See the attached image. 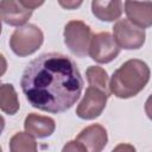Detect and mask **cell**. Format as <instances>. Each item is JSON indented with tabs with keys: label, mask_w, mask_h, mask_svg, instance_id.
Returning a JSON list of instances; mask_svg holds the SVG:
<instances>
[{
	"label": "cell",
	"mask_w": 152,
	"mask_h": 152,
	"mask_svg": "<svg viewBox=\"0 0 152 152\" xmlns=\"http://www.w3.org/2000/svg\"><path fill=\"white\" fill-rule=\"evenodd\" d=\"M82 4V1H66V2H64V1H59V5L61 6H63V7H65L66 10H72V8H76V7H78L80 5Z\"/></svg>",
	"instance_id": "d6986e66"
},
{
	"label": "cell",
	"mask_w": 152,
	"mask_h": 152,
	"mask_svg": "<svg viewBox=\"0 0 152 152\" xmlns=\"http://www.w3.org/2000/svg\"><path fill=\"white\" fill-rule=\"evenodd\" d=\"M86 76L89 83V87L96 88L109 95V84H108V75L106 70L97 65H91L87 69Z\"/></svg>",
	"instance_id": "5bb4252c"
},
{
	"label": "cell",
	"mask_w": 152,
	"mask_h": 152,
	"mask_svg": "<svg viewBox=\"0 0 152 152\" xmlns=\"http://www.w3.org/2000/svg\"><path fill=\"white\" fill-rule=\"evenodd\" d=\"M112 152H135V148L131 144H119L112 150Z\"/></svg>",
	"instance_id": "e0dca14e"
},
{
	"label": "cell",
	"mask_w": 152,
	"mask_h": 152,
	"mask_svg": "<svg viewBox=\"0 0 152 152\" xmlns=\"http://www.w3.org/2000/svg\"><path fill=\"white\" fill-rule=\"evenodd\" d=\"M62 152H88V151H87V148L80 141L71 140V141H68L64 145Z\"/></svg>",
	"instance_id": "2e32d148"
},
{
	"label": "cell",
	"mask_w": 152,
	"mask_h": 152,
	"mask_svg": "<svg viewBox=\"0 0 152 152\" xmlns=\"http://www.w3.org/2000/svg\"><path fill=\"white\" fill-rule=\"evenodd\" d=\"M145 113L150 120H152V95H150L145 102Z\"/></svg>",
	"instance_id": "ac0fdd59"
},
{
	"label": "cell",
	"mask_w": 152,
	"mask_h": 152,
	"mask_svg": "<svg viewBox=\"0 0 152 152\" xmlns=\"http://www.w3.org/2000/svg\"><path fill=\"white\" fill-rule=\"evenodd\" d=\"M124 4L119 0L114 1H93L91 12L93 14L102 21H114L122 14Z\"/></svg>",
	"instance_id": "7c38bea8"
},
{
	"label": "cell",
	"mask_w": 152,
	"mask_h": 152,
	"mask_svg": "<svg viewBox=\"0 0 152 152\" xmlns=\"http://www.w3.org/2000/svg\"><path fill=\"white\" fill-rule=\"evenodd\" d=\"M108 96V94L96 88L88 87L82 101L76 108L77 116L83 120H93L100 116L106 107Z\"/></svg>",
	"instance_id": "52a82bcc"
},
{
	"label": "cell",
	"mask_w": 152,
	"mask_h": 152,
	"mask_svg": "<svg viewBox=\"0 0 152 152\" xmlns=\"http://www.w3.org/2000/svg\"><path fill=\"white\" fill-rule=\"evenodd\" d=\"M113 37L120 49L135 50L140 49L145 43V31L144 28L134 25L128 19H120L113 26Z\"/></svg>",
	"instance_id": "5b68a950"
},
{
	"label": "cell",
	"mask_w": 152,
	"mask_h": 152,
	"mask_svg": "<svg viewBox=\"0 0 152 152\" xmlns=\"http://www.w3.org/2000/svg\"><path fill=\"white\" fill-rule=\"evenodd\" d=\"M20 87L32 107L57 114L71 108L80 99L83 78L70 57L48 52L26 65Z\"/></svg>",
	"instance_id": "6da1fadb"
},
{
	"label": "cell",
	"mask_w": 152,
	"mask_h": 152,
	"mask_svg": "<svg viewBox=\"0 0 152 152\" xmlns=\"http://www.w3.org/2000/svg\"><path fill=\"white\" fill-rule=\"evenodd\" d=\"M64 43L72 55L86 57L93 39L90 27L81 20H71L64 26Z\"/></svg>",
	"instance_id": "277c9868"
},
{
	"label": "cell",
	"mask_w": 152,
	"mask_h": 152,
	"mask_svg": "<svg viewBox=\"0 0 152 152\" xmlns=\"http://www.w3.org/2000/svg\"><path fill=\"white\" fill-rule=\"evenodd\" d=\"M43 40L42 30L33 24H26L14 30L10 38V46L17 56L26 57L34 53L42 46Z\"/></svg>",
	"instance_id": "3957f363"
},
{
	"label": "cell",
	"mask_w": 152,
	"mask_h": 152,
	"mask_svg": "<svg viewBox=\"0 0 152 152\" xmlns=\"http://www.w3.org/2000/svg\"><path fill=\"white\" fill-rule=\"evenodd\" d=\"M150 68L141 59H128L114 71L109 90L119 99H128L138 95L150 81Z\"/></svg>",
	"instance_id": "7a4b0ae2"
},
{
	"label": "cell",
	"mask_w": 152,
	"mask_h": 152,
	"mask_svg": "<svg viewBox=\"0 0 152 152\" xmlns=\"http://www.w3.org/2000/svg\"><path fill=\"white\" fill-rule=\"evenodd\" d=\"M76 140L80 141L88 152H101L107 145L108 135L103 126L94 124L83 128L78 133Z\"/></svg>",
	"instance_id": "9c48e42d"
},
{
	"label": "cell",
	"mask_w": 152,
	"mask_h": 152,
	"mask_svg": "<svg viewBox=\"0 0 152 152\" xmlns=\"http://www.w3.org/2000/svg\"><path fill=\"white\" fill-rule=\"evenodd\" d=\"M0 108L8 115H13L19 110L18 95L10 83H4L0 87Z\"/></svg>",
	"instance_id": "4fadbf2b"
},
{
	"label": "cell",
	"mask_w": 152,
	"mask_h": 152,
	"mask_svg": "<svg viewBox=\"0 0 152 152\" xmlns=\"http://www.w3.org/2000/svg\"><path fill=\"white\" fill-rule=\"evenodd\" d=\"M120 52V46L109 32H100L93 36L89 46V56L97 63H109Z\"/></svg>",
	"instance_id": "8992f818"
},
{
	"label": "cell",
	"mask_w": 152,
	"mask_h": 152,
	"mask_svg": "<svg viewBox=\"0 0 152 152\" xmlns=\"http://www.w3.org/2000/svg\"><path fill=\"white\" fill-rule=\"evenodd\" d=\"M10 152H38L37 142L28 133L18 132L10 140Z\"/></svg>",
	"instance_id": "9a60e30c"
},
{
	"label": "cell",
	"mask_w": 152,
	"mask_h": 152,
	"mask_svg": "<svg viewBox=\"0 0 152 152\" xmlns=\"http://www.w3.org/2000/svg\"><path fill=\"white\" fill-rule=\"evenodd\" d=\"M32 10L23 5L21 0H1L0 1V17L2 21L11 26H24V24L32 15Z\"/></svg>",
	"instance_id": "ba28073f"
},
{
	"label": "cell",
	"mask_w": 152,
	"mask_h": 152,
	"mask_svg": "<svg viewBox=\"0 0 152 152\" xmlns=\"http://www.w3.org/2000/svg\"><path fill=\"white\" fill-rule=\"evenodd\" d=\"M21 2H23L24 6H26L27 8L32 10V11L34 8H37V7H39L40 5H43V1H27V0H21Z\"/></svg>",
	"instance_id": "ffe728a7"
},
{
	"label": "cell",
	"mask_w": 152,
	"mask_h": 152,
	"mask_svg": "<svg viewBox=\"0 0 152 152\" xmlns=\"http://www.w3.org/2000/svg\"><path fill=\"white\" fill-rule=\"evenodd\" d=\"M124 6L127 19L134 25L141 28L152 26V2L126 1Z\"/></svg>",
	"instance_id": "30bf717a"
},
{
	"label": "cell",
	"mask_w": 152,
	"mask_h": 152,
	"mask_svg": "<svg viewBox=\"0 0 152 152\" xmlns=\"http://www.w3.org/2000/svg\"><path fill=\"white\" fill-rule=\"evenodd\" d=\"M24 127L26 133H28L34 138L40 139V138L50 137L55 132L56 124H55V120L49 116L31 113L26 116Z\"/></svg>",
	"instance_id": "8fae6325"
}]
</instances>
